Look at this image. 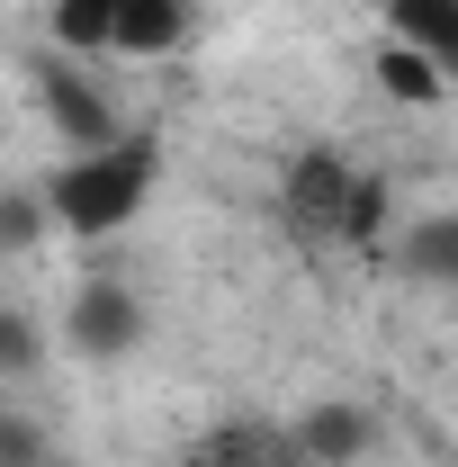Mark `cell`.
I'll return each mask as SVG.
<instances>
[{"mask_svg":"<svg viewBox=\"0 0 458 467\" xmlns=\"http://www.w3.org/2000/svg\"><path fill=\"white\" fill-rule=\"evenodd\" d=\"M189 467H306V450L287 422H216Z\"/></svg>","mask_w":458,"mask_h":467,"instance_id":"6","label":"cell"},{"mask_svg":"<svg viewBox=\"0 0 458 467\" xmlns=\"http://www.w3.org/2000/svg\"><path fill=\"white\" fill-rule=\"evenodd\" d=\"M153 180H162L153 135H109V144H90V153L55 162V180H46L36 198H46V225L81 234V243H109V234H126L135 216H144Z\"/></svg>","mask_w":458,"mask_h":467,"instance_id":"2","label":"cell"},{"mask_svg":"<svg viewBox=\"0 0 458 467\" xmlns=\"http://www.w3.org/2000/svg\"><path fill=\"white\" fill-rule=\"evenodd\" d=\"M55 36L109 55H172L189 36V0H55Z\"/></svg>","mask_w":458,"mask_h":467,"instance_id":"3","label":"cell"},{"mask_svg":"<svg viewBox=\"0 0 458 467\" xmlns=\"http://www.w3.org/2000/svg\"><path fill=\"white\" fill-rule=\"evenodd\" d=\"M396 261L413 279H458V216H422V225L396 243Z\"/></svg>","mask_w":458,"mask_h":467,"instance_id":"9","label":"cell"},{"mask_svg":"<svg viewBox=\"0 0 458 467\" xmlns=\"http://www.w3.org/2000/svg\"><path fill=\"white\" fill-rule=\"evenodd\" d=\"M36 324H27V315H0V378H18V368H36Z\"/></svg>","mask_w":458,"mask_h":467,"instance_id":"12","label":"cell"},{"mask_svg":"<svg viewBox=\"0 0 458 467\" xmlns=\"http://www.w3.org/2000/svg\"><path fill=\"white\" fill-rule=\"evenodd\" d=\"M387 46H404L441 81H458V0H387Z\"/></svg>","mask_w":458,"mask_h":467,"instance_id":"5","label":"cell"},{"mask_svg":"<svg viewBox=\"0 0 458 467\" xmlns=\"http://www.w3.org/2000/svg\"><path fill=\"white\" fill-rule=\"evenodd\" d=\"M378 81L396 90V99H413V109H432V99H450V81L432 72L422 55H404V46H378Z\"/></svg>","mask_w":458,"mask_h":467,"instance_id":"10","label":"cell"},{"mask_svg":"<svg viewBox=\"0 0 458 467\" xmlns=\"http://www.w3.org/2000/svg\"><path fill=\"white\" fill-rule=\"evenodd\" d=\"M63 333H72V350H81V359H126V350L144 342V306L117 288V279H99V288H81V296H72Z\"/></svg>","mask_w":458,"mask_h":467,"instance_id":"4","label":"cell"},{"mask_svg":"<svg viewBox=\"0 0 458 467\" xmlns=\"http://www.w3.org/2000/svg\"><path fill=\"white\" fill-rule=\"evenodd\" d=\"M287 431H297L306 467H350V459H369V431H378V422L359 405H315V413H297Z\"/></svg>","mask_w":458,"mask_h":467,"instance_id":"7","label":"cell"},{"mask_svg":"<svg viewBox=\"0 0 458 467\" xmlns=\"http://www.w3.org/2000/svg\"><path fill=\"white\" fill-rule=\"evenodd\" d=\"M0 467H46V431L18 422V413H0Z\"/></svg>","mask_w":458,"mask_h":467,"instance_id":"11","label":"cell"},{"mask_svg":"<svg viewBox=\"0 0 458 467\" xmlns=\"http://www.w3.org/2000/svg\"><path fill=\"white\" fill-rule=\"evenodd\" d=\"M279 225L315 252H369L387 234V180L350 162L342 144H306L279 171Z\"/></svg>","mask_w":458,"mask_h":467,"instance_id":"1","label":"cell"},{"mask_svg":"<svg viewBox=\"0 0 458 467\" xmlns=\"http://www.w3.org/2000/svg\"><path fill=\"white\" fill-rule=\"evenodd\" d=\"M36 81H46V109L63 117V135H72V153H90V144H109V135H117V117L99 109V99H90V81H81V72H63V63H46Z\"/></svg>","mask_w":458,"mask_h":467,"instance_id":"8","label":"cell"}]
</instances>
